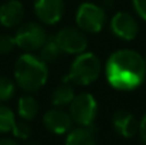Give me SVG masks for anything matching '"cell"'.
<instances>
[{
  "label": "cell",
  "mask_w": 146,
  "mask_h": 145,
  "mask_svg": "<svg viewBox=\"0 0 146 145\" xmlns=\"http://www.w3.org/2000/svg\"><path fill=\"white\" fill-rule=\"evenodd\" d=\"M106 78L118 90L129 91L144 82L146 76L145 59L131 49H121L109 57L106 63Z\"/></svg>",
  "instance_id": "1"
},
{
  "label": "cell",
  "mask_w": 146,
  "mask_h": 145,
  "mask_svg": "<svg viewBox=\"0 0 146 145\" xmlns=\"http://www.w3.org/2000/svg\"><path fill=\"white\" fill-rule=\"evenodd\" d=\"M26 145H40L38 143H35V141H30V143H27Z\"/></svg>",
  "instance_id": "24"
},
{
  "label": "cell",
  "mask_w": 146,
  "mask_h": 145,
  "mask_svg": "<svg viewBox=\"0 0 146 145\" xmlns=\"http://www.w3.org/2000/svg\"><path fill=\"white\" fill-rule=\"evenodd\" d=\"M76 22L85 32H100L105 25V12L96 4L83 3L76 13Z\"/></svg>",
  "instance_id": "6"
},
{
  "label": "cell",
  "mask_w": 146,
  "mask_h": 145,
  "mask_svg": "<svg viewBox=\"0 0 146 145\" xmlns=\"http://www.w3.org/2000/svg\"><path fill=\"white\" fill-rule=\"evenodd\" d=\"M10 132L14 135V138L21 139V140H27L31 135V127L27 123V121H15Z\"/></svg>",
  "instance_id": "19"
},
{
  "label": "cell",
  "mask_w": 146,
  "mask_h": 145,
  "mask_svg": "<svg viewBox=\"0 0 146 145\" xmlns=\"http://www.w3.org/2000/svg\"><path fill=\"white\" fill-rule=\"evenodd\" d=\"M132 1H133V8L137 14L146 21V0H132Z\"/></svg>",
  "instance_id": "21"
},
{
  "label": "cell",
  "mask_w": 146,
  "mask_h": 145,
  "mask_svg": "<svg viewBox=\"0 0 146 145\" xmlns=\"http://www.w3.org/2000/svg\"><path fill=\"white\" fill-rule=\"evenodd\" d=\"M46 37L48 35H46L44 27L37 22L21 23L14 33L15 45L27 53L40 50Z\"/></svg>",
  "instance_id": "4"
},
{
  "label": "cell",
  "mask_w": 146,
  "mask_h": 145,
  "mask_svg": "<svg viewBox=\"0 0 146 145\" xmlns=\"http://www.w3.org/2000/svg\"><path fill=\"white\" fill-rule=\"evenodd\" d=\"M98 113V103L88 92H81L69 104V114L73 122L83 127H91Z\"/></svg>",
  "instance_id": "5"
},
{
  "label": "cell",
  "mask_w": 146,
  "mask_h": 145,
  "mask_svg": "<svg viewBox=\"0 0 146 145\" xmlns=\"http://www.w3.org/2000/svg\"><path fill=\"white\" fill-rule=\"evenodd\" d=\"M14 82L23 91L36 92L46 84L49 77V69L46 62L40 57L31 53H25L17 58L14 63Z\"/></svg>",
  "instance_id": "2"
},
{
  "label": "cell",
  "mask_w": 146,
  "mask_h": 145,
  "mask_svg": "<svg viewBox=\"0 0 146 145\" xmlns=\"http://www.w3.org/2000/svg\"><path fill=\"white\" fill-rule=\"evenodd\" d=\"M113 33L123 40H133L139 33V25L131 14L126 12H119L114 14L110 22Z\"/></svg>",
  "instance_id": "10"
},
{
  "label": "cell",
  "mask_w": 146,
  "mask_h": 145,
  "mask_svg": "<svg viewBox=\"0 0 146 145\" xmlns=\"http://www.w3.org/2000/svg\"><path fill=\"white\" fill-rule=\"evenodd\" d=\"M40 107H38V103L32 95L26 94L22 95L18 100L17 104V113L23 121H32L37 117Z\"/></svg>",
  "instance_id": "13"
},
{
  "label": "cell",
  "mask_w": 146,
  "mask_h": 145,
  "mask_svg": "<svg viewBox=\"0 0 146 145\" xmlns=\"http://www.w3.org/2000/svg\"><path fill=\"white\" fill-rule=\"evenodd\" d=\"M25 7L19 0H7L0 5V25L5 28H14L22 23Z\"/></svg>",
  "instance_id": "11"
},
{
  "label": "cell",
  "mask_w": 146,
  "mask_h": 145,
  "mask_svg": "<svg viewBox=\"0 0 146 145\" xmlns=\"http://www.w3.org/2000/svg\"><path fill=\"white\" fill-rule=\"evenodd\" d=\"M114 130L123 138H133L139 132L140 123L131 112L127 110H118L113 116Z\"/></svg>",
  "instance_id": "12"
},
{
  "label": "cell",
  "mask_w": 146,
  "mask_h": 145,
  "mask_svg": "<svg viewBox=\"0 0 146 145\" xmlns=\"http://www.w3.org/2000/svg\"><path fill=\"white\" fill-rule=\"evenodd\" d=\"M145 62H146V61H145Z\"/></svg>",
  "instance_id": "25"
},
{
  "label": "cell",
  "mask_w": 146,
  "mask_h": 145,
  "mask_svg": "<svg viewBox=\"0 0 146 145\" xmlns=\"http://www.w3.org/2000/svg\"><path fill=\"white\" fill-rule=\"evenodd\" d=\"M66 145H96L95 136L90 127H80L69 131L66 139Z\"/></svg>",
  "instance_id": "14"
},
{
  "label": "cell",
  "mask_w": 146,
  "mask_h": 145,
  "mask_svg": "<svg viewBox=\"0 0 146 145\" xmlns=\"http://www.w3.org/2000/svg\"><path fill=\"white\" fill-rule=\"evenodd\" d=\"M60 54L62 50L56 43L55 36H48L45 43L40 48V58L46 63H51V62L56 61Z\"/></svg>",
  "instance_id": "16"
},
{
  "label": "cell",
  "mask_w": 146,
  "mask_h": 145,
  "mask_svg": "<svg viewBox=\"0 0 146 145\" xmlns=\"http://www.w3.org/2000/svg\"><path fill=\"white\" fill-rule=\"evenodd\" d=\"M74 90L69 85V82L64 81L62 85H59L51 94V103L55 108H63L67 107L72 103L74 98Z\"/></svg>",
  "instance_id": "15"
},
{
  "label": "cell",
  "mask_w": 146,
  "mask_h": 145,
  "mask_svg": "<svg viewBox=\"0 0 146 145\" xmlns=\"http://www.w3.org/2000/svg\"><path fill=\"white\" fill-rule=\"evenodd\" d=\"M72 118L71 114L64 112L60 108L50 109L44 114L42 123L49 132L54 135H63L71 131L72 127Z\"/></svg>",
  "instance_id": "9"
},
{
  "label": "cell",
  "mask_w": 146,
  "mask_h": 145,
  "mask_svg": "<svg viewBox=\"0 0 146 145\" xmlns=\"http://www.w3.org/2000/svg\"><path fill=\"white\" fill-rule=\"evenodd\" d=\"M33 10L38 21L45 25H55L64 14L63 0H35Z\"/></svg>",
  "instance_id": "8"
},
{
  "label": "cell",
  "mask_w": 146,
  "mask_h": 145,
  "mask_svg": "<svg viewBox=\"0 0 146 145\" xmlns=\"http://www.w3.org/2000/svg\"><path fill=\"white\" fill-rule=\"evenodd\" d=\"M15 121L17 118H15V114L12 108L0 103V135L10 132Z\"/></svg>",
  "instance_id": "17"
},
{
  "label": "cell",
  "mask_w": 146,
  "mask_h": 145,
  "mask_svg": "<svg viewBox=\"0 0 146 145\" xmlns=\"http://www.w3.org/2000/svg\"><path fill=\"white\" fill-rule=\"evenodd\" d=\"M17 85L9 77L0 76V103H7L15 94Z\"/></svg>",
  "instance_id": "18"
},
{
  "label": "cell",
  "mask_w": 146,
  "mask_h": 145,
  "mask_svg": "<svg viewBox=\"0 0 146 145\" xmlns=\"http://www.w3.org/2000/svg\"><path fill=\"white\" fill-rule=\"evenodd\" d=\"M139 132H140V138H141L142 143L146 144V114L144 116V118L141 120V122H140Z\"/></svg>",
  "instance_id": "22"
},
{
  "label": "cell",
  "mask_w": 146,
  "mask_h": 145,
  "mask_svg": "<svg viewBox=\"0 0 146 145\" xmlns=\"http://www.w3.org/2000/svg\"><path fill=\"white\" fill-rule=\"evenodd\" d=\"M55 39L62 53L81 54L87 48V37L80 28L64 27L55 35Z\"/></svg>",
  "instance_id": "7"
},
{
  "label": "cell",
  "mask_w": 146,
  "mask_h": 145,
  "mask_svg": "<svg viewBox=\"0 0 146 145\" xmlns=\"http://www.w3.org/2000/svg\"><path fill=\"white\" fill-rule=\"evenodd\" d=\"M17 48L14 40V35L0 33V55H8Z\"/></svg>",
  "instance_id": "20"
},
{
  "label": "cell",
  "mask_w": 146,
  "mask_h": 145,
  "mask_svg": "<svg viewBox=\"0 0 146 145\" xmlns=\"http://www.w3.org/2000/svg\"><path fill=\"white\" fill-rule=\"evenodd\" d=\"M101 71L100 59L92 53H81L73 61L64 81L77 85H90L99 77Z\"/></svg>",
  "instance_id": "3"
},
{
  "label": "cell",
  "mask_w": 146,
  "mask_h": 145,
  "mask_svg": "<svg viewBox=\"0 0 146 145\" xmlns=\"http://www.w3.org/2000/svg\"><path fill=\"white\" fill-rule=\"evenodd\" d=\"M0 145H19V144L10 138H1L0 139Z\"/></svg>",
  "instance_id": "23"
}]
</instances>
